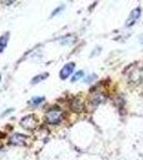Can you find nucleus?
Here are the masks:
<instances>
[{"instance_id": "1", "label": "nucleus", "mask_w": 143, "mask_h": 160, "mask_svg": "<svg viewBox=\"0 0 143 160\" xmlns=\"http://www.w3.org/2000/svg\"><path fill=\"white\" fill-rule=\"evenodd\" d=\"M62 120H63V112H62V110L58 107L48 110L45 114L46 123L50 124V125L59 124Z\"/></svg>"}, {"instance_id": "2", "label": "nucleus", "mask_w": 143, "mask_h": 160, "mask_svg": "<svg viewBox=\"0 0 143 160\" xmlns=\"http://www.w3.org/2000/svg\"><path fill=\"white\" fill-rule=\"evenodd\" d=\"M38 121L34 114L26 115L25 118H23L20 120V126L27 130H34L38 127Z\"/></svg>"}, {"instance_id": "3", "label": "nucleus", "mask_w": 143, "mask_h": 160, "mask_svg": "<svg viewBox=\"0 0 143 160\" xmlns=\"http://www.w3.org/2000/svg\"><path fill=\"white\" fill-rule=\"evenodd\" d=\"M27 140H28V137L23 135V133H14L12 135V137L10 138V142L9 143L11 145H15V146H24L27 144Z\"/></svg>"}, {"instance_id": "4", "label": "nucleus", "mask_w": 143, "mask_h": 160, "mask_svg": "<svg viewBox=\"0 0 143 160\" xmlns=\"http://www.w3.org/2000/svg\"><path fill=\"white\" fill-rule=\"evenodd\" d=\"M140 16H141V9H140V7H138L130 12L128 18H127L126 22H125V26L126 27H131L132 25L136 24V22L139 19Z\"/></svg>"}, {"instance_id": "5", "label": "nucleus", "mask_w": 143, "mask_h": 160, "mask_svg": "<svg viewBox=\"0 0 143 160\" xmlns=\"http://www.w3.org/2000/svg\"><path fill=\"white\" fill-rule=\"evenodd\" d=\"M75 69V63L74 62H69V63L65 64L60 71V78L61 79H67L71 75L74 73Z\"/></svg>"}, {"instance_id": "6", "label": "nucleus", "mask_w": 143, "mask_h": 160, "mask_svg": "<svg viewBox=\"0 0 143 160\" xmlns=\"http://www.w3.org/2000/svg\"><path fill=\"white\" fill-rule=\"evenodd\" d=\"M71 109L75 111V112H81L84 110V105H82V102H80L79 98H74L71 104Z\"/></svg>"}, {"instance_id": "7", "label": "nucleus", "mask_w": 143, "mask_h": 160, "mask_svg": "<svg viewBox=\"0 0 143 160\" xmlns=\"http://www.w3.org/2000/svg\"><path fill=\"white\" fill-rule=\"evenodd\" d=\"M8 41H9V33H6V34L0 37V52H2L4 50V48L7 47Z\"/></svg>"}, {"instance_id": "8", "label": "nucleus", "mask_w": 143, "mask_h": 160, "mask_svg": "<svg viewBox=\"0 0 143 160\" xmlns=\"http://www.w3.org/2000/svg\"><path fill=\"white\" fill-rule=\"evenodd\" d=\"M48 77V73H43V74H40L38 76H35L34 78L32 79V84H35V83H38V82L43 81L44 79H46Z\"/></svg>"}, {"instance_id": "9", "label": "nucleus", "mask_w": 143, "mask_h": 160, "mask_svg": "<svg viewBox=\"0 0 143 160\" xmlns=\"http://www.w3.org/2000/svg\"><path fill=\"white\" fill-rule=\"evenodd\" d=\"M44 100H45V97L44 96H38V97H32L30 100V105H32L33 107H35V106L40 105L41 102H43Z\"/></svg>"}, {"instance_id": "10", "label": "nucleus", "mask_w": 143, "mask_h": 160, "mask_svg": "<svg viewBox=\"0 0 143 160\" xmlns=\"http://www.w3.org/2000/svg\"><path fill=\"white\" fill-rule=\"evenodd\" d=\"M91 100H92L93 105L96 106V105L100 104V102H103V100H104V96H103V95H100V93H97V94H95L94 96L91 98Z\"/></svg>"}, {"instance_id": "11", "label": "nucleus", "mask_w": 143, "mask_h": 160, "mask_svg": "<svg viewBox=\"0 0 143 160\" xmlns=\"http://www.w3.org/2000/svg\"><path fill=\"white\" fill-rule=\"evenodd\" d=\"M84 73L82 71H79V72H77V73H75L74 76L72 77V82L77 81L78 79H80L81 77H84Z\"/></svg>"}, {"instance_id": "12", "label": "nucleus", "mask_w": 143, "mask_h": 160, "mask_svg": "<svg viewBox=\"0 0 143 160\" xmlns=\"http://www.w3.org/2000/svg\"><path fill=\"white\" fill-rule=\"evenodd\" d=\"M63 8H64L63 6H61V7H59L58 9H56V10H54V11L53 12V14H51V16H54V15H57V14H58V12L61 11V10L63 9Z\"/></svg>"}, {"instance_id": "13", "label": "nucleus", "mask_w": 143, "mask_h": 160, "mask_svg": "<svg viewBox=\"0 0 143 160\" xmlns=\"http://www.w3.org/2000/svg\"><path fill=\"white\" fill-rule=\"evenodd\" d=\"M0 81H1V74H0Z\"/></svg>"}, {"instance_id": "14", "label": "nucleus", "mask_w": 143, "mask_h": 160, "mask_svg": "<svg viewBox=\"0 0 143 160\" xmlns=\"http://www.w3.org/2000/svg\"><path fill=\"white\" fill-rule=\"evenodd\" d=\"M2 148V145H1V144H0V148Z\"/></svg>"}]
</instances>
